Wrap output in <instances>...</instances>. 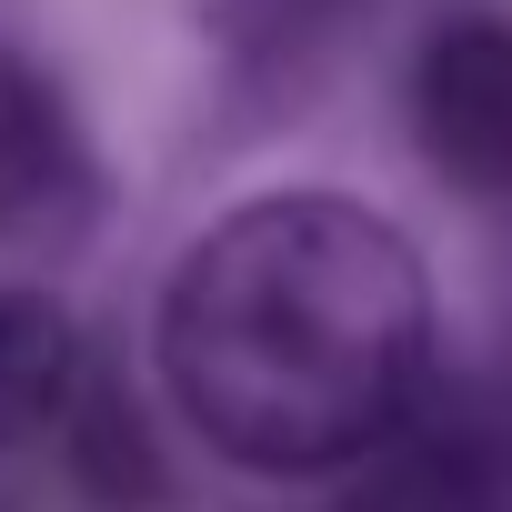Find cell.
I'll list each match as a JSON object with an SVG mask.
<instances>
[{
	"label": "cell",
	"mask_w": 512,
	"mask_h": 512,
	"mask_svg": "<svg viewBox=\"0 0 512 512\" xmlns=\"http://www.w3.org/2000/svg\"><path fill=\"white\" fill-rule=\"evenodd\" d=\"M101 201V171H91V141L71 121V101L0 51V251H61L81 241Z\"/></svg>",
	"instance_id": "cell-3"
},
{
	"label": "cell",
	"mask_w": 512,
	"mask_h": 512,
	"mask_svg": "<svg viewBox=\"0 0 512 512\" xmlns=\"http://www.w3.org/2000/svg\"><path fill=\"white\" fill-rule=\"evenodd\" d=\"M432 372L412 241L342 191H272L211 221L161 292V382L241 472H342L402 432Z\"/></svg>",
	"instance_id": "cell-1"
},
{
	"label": "cell",
	"mask_w": 512,
	"mask_h": 512,
	"mask_svg": "<svg viewBox=\"0 0 512 512\" xmlns=\"http://www.w3.org/2000/svg\"><path fill=\"white\" fill-rule=\"evenodd\" d=\"M81 412V332L51 292L0 282V452H31Z\"/></svg>",
	"instance_id": "cell-4"
},
{
	"label": "cell",
	"mask_w": 512,
	"mask_h": 512,
	"mask_svg": "<svg viewBox=\"0 0 512 512\" xmlns=\"http://www.w3.org/2000/svg\"><path fill=\"white\" fill-rule=\"evenodd\" d=\"M412 131L462 191H512V21L452 11L412 51Z\"/></svg>",
	"instance_id": "cell-2"
}]
</instances>
